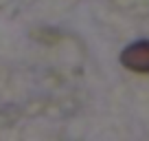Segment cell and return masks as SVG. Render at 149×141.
Listing matches in <instances>:
<instances>
[{
	"instance_id": "1",
	"label": "cell",
	"mask_w": 149,
	"mask_h": 141,
	"mask_svg": "<svg viewBox=\"0 0 149 141\" xmlns=\"http://www.w3.org/2000/svg\"><path fill=\"white\" fill-rule=\"evenodd\" d=\"M121 64L132 73H149V40H138L123 49Z\"/></svg>"
}]
</instances>
